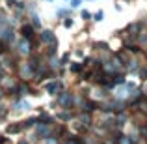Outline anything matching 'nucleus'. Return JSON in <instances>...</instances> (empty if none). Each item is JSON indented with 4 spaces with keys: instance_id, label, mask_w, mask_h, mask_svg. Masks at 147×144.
Instances as JSON below:
<instances>
[{
    "instance_id": "nucleus-1",
    "label": "nucleus",
    "mask_w": 147,
    "mask_h": 144,
    "mask_svg": "<svg viewBox=\"0 0 147 144\" xmlns=\"http://www.w3.org/2000/svg\"><path fill=\"white\" fill-rule=\"evenodd\" d=\"M32 32H34L32 26H22V36H24V38H28V40H30V38H32Z\"/></svg>"
},
{
    "instance_id": "nucleus-4",
    "label": "nucleus",
    "mask_w": 147,
    "mask_h": 144,
    "mask_svg": "<svg viewBox=\"0 0 147 144\" xmlns=\"http://www.w3.org/2000/svg\"><path fill=\"white\" fill-rule=\"evenodd\" d=\"M4 141H6V139H2V137H0V144H2V142H4Z\"/></svg>"
},
{
    "instance_id": "nucleus-3",
    "label": "nucleus",
    "mask_w": 147,
    "mask_h": 144,
    "mask_svg": "<svg viewBox=\"0 0 147 144\" xmlns=\"http://www.w3.org/2000/svg\"><path fill=\"white\" fill-rule=\"evenodd\" d=\"M17 131H21V126H9L7 127V133H17Z\"/></svg>"
},
{
    "instance_id": "nucleus-2",
    "label": "nucleus",
    "mask_w": 147,
    "mask_h": 144,
    "mask_svg": "<svg viewBox=\"0 0 147 144\" xmlns=\"http://www.w3.org/2000/svg\"><path fill=\"white\" fill-rule=\"evenodd\" d=\"M43 40H45V41H54L52 32H43Z\"/></svg>"
}]
</instances>
